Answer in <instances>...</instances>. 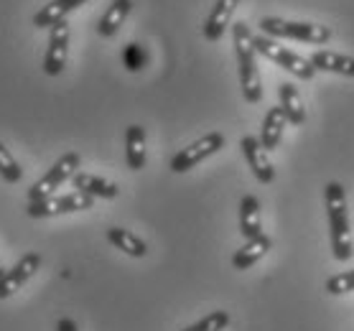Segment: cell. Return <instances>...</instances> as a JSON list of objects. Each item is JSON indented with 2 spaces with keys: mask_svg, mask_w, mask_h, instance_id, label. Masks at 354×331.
Instances as JSON below:
<instances>
[{
  "mask_svg": "<svg viewBox=\"0 0 354 331\" xmlns=\"http://www.w3.org/2000/svg\"><path fill=\"white\" fill-rule=\"evenodd\" d=\"M130 10H133L130 0H113V6L105 10V16L100 18V23H97V33L105 36V39H113L115 33L120 31V26L125 23Z\"/></svg>",
  "mask_w": 354,
  "mask_h": 331,
  "instance_id": "cell-18",
  "label": "cell"
},
{
  "mask_svg": "<svg viewBox=\"0 0 354 331\" xmlns=\"http://www.w3.org/2000/svg\"><path fill=\"white\" fill-rule=\"evenodd\" d=\"M273 247V240L268 234H260V237H252V240H245L240 250L232 255V267L234 270H248L252 267L258 260H263L268 255V250Z\"/></svg>",
  "mask_w": 354,
  "mask_h": 331,
  "instance_id": "cell-12",
  "label": "cell"
},
{
  "mask_svg": "<svg viewBox=\"0 0 354 331\" xmlns=\"http://www.w3.org/2000/svg\"><path fill=\"white\" fill-rule=\"evenodd\" d=\"M252 44H255V51H258V54H263L266 59H270L273 64H278L281 69H286V72H290L293 77H298V79L311 82L316 77V69L308 59H304L301 54H296V51L281 46L278 41L270 39V36H266V33H263V36H255Z\"/></svg>",
  "mask_w": 354,
  "mask_h": 331,
  "instance_id": "cell-4",
  "label": "cell"
},
{
  "mask_svg": "<svg viewBox=\"0 0 354 331\" xmlns=\"http://www.w3.org/2000/svg\"><path fill=\"white\" fill-rule=\"evenodd\" d=\"M57 331H77V323H74L72 319H62V321L57 323Z\"/></svg>",
  "mask_w": 354,
  "mask_h": 331,
  "instance_id": "cell-26",
  "label": "cell"
},
{
  "mask_svg": "<svg viewBox=\"0 0 354 331\" xmlns=\"http://www.w3.org/2000/svg\"><path fill=\"white\" fill-rule=\"evenodd\" d=\"M240 232L245 240H252V237H260V234H263L260 202L252 194L242 196V202H240Z\"/></svg>",
  "mask_w": 354,
  "mask_h": 331,
  "instance_id": "cell-17",
  "label": "cell"
},
{
  "mask_svg": "<svg viewBox=\"0 0 354 331\" xmlns=\"http://www.w3.org/2000/svg\"><path fill=\"white\" fill-rule=\"evenodd\" d=\"M125 161L130 171H140L145 166V130L140 125H130L125 133Z\"/></svg>",
  "mask_w": 354,
  "mask_h": 331,
  "instance_id": "cell-20",
  "label": "cell"
},
{
  "mask_svg": "<svg viewBox=\"0 0 354 331\" xmlns=\"http://www.w3.org/2000/svg\"><path fill=\"white\" fill-rule=\"evenodd\" d=\"M66 57H69V23L62 21V23L51 26V33H48V49L46 57H44V72L48 77H59L64 72Z\"/></svg>",
  "mask_w": 354,
  "mask_h": 331,
  "instance_id": "cell-8",
  "label": "cell"
},
{
  "mask_svg": "<svg viewBox=\"0 0 354 331\" xmlns=\"http://www.w3.org/2000/svg\"><path fill=\"white\" fill-rule=\"evenodd\" d=\"M80 163H82L80 153L62 155V158L28 189V202H39V199H46V196L54 194L64 181H69V178H74L80 173Z\"/></svg>",
  "mask_w": 354,
  "mask_h": 331,
  "instance_id": "cell-5",
  "label": "cell"
},
{
  "mask_svg": "<svg viewBox=\"0 0 354 331\" xmlns=\"http://www.w3.org/2000/svg\"><path fill=\"white\" fill-rule=\"evenodd\" d=\"M252 31L245 21H237L232 26V44L234 54H237V64H240V87L242 95L248 102L258 105L263 100V84H260V72H258V59H255V44H252Z\"/></svg>",
  "mask_w": 354,
  "mask_h": 331,
  "instance_id": "cell-2",
  "label": "cell"
},
{
  "mask_svg": "<svg viewBox=\"0 0 354 331\" xmlns=\"http://www.w3.org/2000/svg\"><path fill=\"white\" fill-rule=\"evenodd\" d=\"M230 326V314L227 311H212L209 316H204L201 321L192 323L181 331H225Z\"/></svg>",
  "mask_w": 354,
  "mask_h": 331,
  "instance_id": "cell-22",
  "label": "cell"
},
{
  "mask_svg": "<svg viewBox=\"0 0 354 331\" xmlns=\"http://www.w3.org/2000/svg\"><path fill=\"white\" fill-rule=\"evenodd\" d=\"M260 28L270 39H293L311 46H322L331 39V28L322 23H306V21H286V18L268 16L260 21Z\"/></svg>",
  "mask_w": 354,
  "mask_h": 331,
  "instance_id": "cell-3",
  "label": "cell"
},
{
  "mask_svg": "<svg viewBox=\"0 0 354 331\" xmlns=\"http://www.w3.org/2000/svg\"><path fill=\"white\" fill-rule=\"evenodd\" d=\"M107 240H110L118 250H122L125 255H130V258H145V255H148V245H145L138 234L130 232V229L110 227V229H107Z\"/></svg>",
  "mask_w": 354,
  "mask_h": 331,
  "instance_id": "cell-21",
  "label": "cell"
},
{
  "mask_svg": "<svg viewBox=\"0 0 354 331\" xmlns=\"http://www.w3.org/2000/svg\"><path fill=\"white\" fill-rule=\"evenodd\" d=\"M222 148H225V135H222V133H209V135L194 140L189 148L178 151V153L174 155V161H171V171H174V173H186V171H192L194 166H199L204 158L214 155L217 151H222Z\"/></svg>",
  "mask_w": 354,
  "mask_h": 331,
  "instance_id": "cell-7",
  "label": "cell"
},
{
  "mask_svg": "<svg viewBox=\"0 0 354 331\" xmlns=\"http://www.w3.org/2000/svg\"><path fill=\"white\" fill-rule=\"evenodd\" d=\"M84 3H87V0H51L48 6H44V8L33 16V26H36V28H51V26L66 21V16H69L72 10L80 8V6H84Z\"/></svg>",
  "mask_w": 354,
  "mask_h": 331,
  "instance_id": "cell-13",
  "label": "cell"
},
{
  "mask_svg": "<svg viewBox=\"0 0 354 331\" xmlns=\"http://www.w3.org/2000/svg\"><path fill=\"white\" fill-rule=\"evenodd\" d=\"M354 291V270H344L339 275H331L326 281V293L331 296H342V293H352Z\"/></svg>",
  "mask_w": 354,
  "mask_h": 331,
  "instance_id": "cell-25",
  "label": "cell"
},
{
  "mask_svg": "<svg viewBox=\"0 0 354 331\" xmlns=\"http://www.w3.org/2000/svg\"><path fill=\"white\" fill-rule=\"evenodd\" d=\"M316 72H331V74H342V77H354V59L346 57V54H339V51H314L311 59Z\"/></svg>",
  "mask_w": 354,
  "mask_h": 331,
  "instance_id": "cell-16",
  "label": "cell"
},
{
  "mask_svg": "<svg viewBox=\"0 0 354 331\" xmlns=\"http://www.w3.org/2000/svg\"><path fill=\"white\" fill-rule=\"evenodd\" d=\"M72 184H74V189H77V191H82V194H89L92 199H115V196L120 194L118 184H113V181H105V178L95 176V173H84V171H80V173L72 178Z\"/></svg>",
  "mask_w": 354,
  "mask_h": 331,
  "instance_id": "cell-15",
  "label": "cell"
},
{
  "mask_svg": "<svg viewBox=\"0 0 354 331\" xmlns=\"http://www.w3.org/2000/svg\"><path fill=\"white\" fill-rule=\"evenodd\" d=\"M0 176L6 178L8 184H18L21 176H24V171L18 166V161L10 155V151L3 143H0Z\"/></svg>",
  "mask_w": 354,
  "mask_h": 331,
  "instance_id": "cell-23",
  "label": "cell"
},
{
  "mask_svg": "<svg viewBox=\"0 0 354 331\" xmlns=\"http://www.w3.org/2000/svg\"><path fill=\"white\" fill-rule=\"evenodd\" d=\"M3 273H6V267H3V265H0V278H3Z\"/></svg>",
  "mask_w": 354,
  "mask_h": 331,
  "instance_id": "cell-27",
  "label": "cell"
},
{
  "mask_svg": "<svg viewBox=\"0 0 354 331\" xmlns=\"http://www.w3.org/2000/svg\"><path fill=\"white\" fill-rule=\"evenodd\" d=\"M326 199V214H329V237H331V255L339 263L352 260L354 243H352V227H349V209H346L344 186L337 181H329L324 189Z\"/></svg>",
  "mask_w": 354,
  "mask_h": 331,
  "instance_id": "cell-1",
  "label": "cell"
},
{
  "mask_svg": "<svg viewBox=\"0 0 354 331\" xmlns=\"http://www.w3.org/2000/svg\"><path fill=\"white\" fill-rule=\"evenodd\" d=\"M237 3H240V0H217V3H214L209 18L204 21V39L219 41L225 36L227 26H230V21H232V16H234Z\"/></svg>",
  "mask_w": 354,
  "mask_h": 331,
  "instance_id": "cell-11",
  "label": "cell"
},
{
  "mask_svg": "<svg viewBox=\"0 0 354 331\" xmlns=\"http://www.w3.org/2000/svg\"><path fill=\"white\" fill-rule=\"evenodd\" d=\"M278 97H281V107L286 117H288L290 125H304L306 122V107H304V100L298 95V89L290 84V82H283L281 89H278Z\"/></svg>",
  "mask_w": 354,
  "mask_h": 331,
  "instance_id": "cell-19",
  "label": "cell"
},
{
  "mask_svg": "<svg viewBox=\"0 0 354 331\" xmlns=\"http://www.w3.org/2000/svg\"><path fill=\"white\" fill-rule=\"evenodd\" d=\"M122 64L128 72H140L145 64H148V54L140 44H128L125 49H122Z\"/></svg>",
  "mask_w": 354,
  "mask_h": 331,
  "instance_id": "cell-24",
  "label": "cell"
},
{
  "mask_svg": "<svg viewBox=\"0 0 354 331\" xmlns=\"http://www.w3.org/2000/svg\"><path fill=\"white\" fill-rule=\"evenodd\" d=\"M286 125H288V117L283 113V107L281 105L270 107L266 115V120H263V130H260V143H263L266 151H275V148L281 146Z\"/></svg>",
  "mask_w": 354,
  "mask_h": 331,
  "instance_id": "cell-14",
  "label": "cell"
},
{
  "mask_svg": "<svg viewBox=\"0 0 354 331\" xmlns=\"http://www.w3.org/2000/svg\"><path fill=\"white\" fill-rule=\"evenodd\" d=\"M240 148H242V153H245V161H248V166L252 169V173H255V178H258L260 184H273L275 169H273V163H270V158H268V151L263 148V143H260V138L245 135Z\"/></svg>",
  "mask_w": 354,
  "mask_h": 331,
  "instance_id": "cell-10",
  "label": "cell"
},
{
  "mask_svg": "<svg viewBox=\"0 0 354 331\" xmlns=\"http://www.w3.org/2000/svg\"><path fill=\"white\" fill-rule=\"evenodd\" d=\"M39 267H41L39 252H26L24 258L18 260L10 270H6L3 278H0V299H8V296H13L16 291H21L26 283L36 275Z\"/></svg>",
  "mask_w": 354,
  "mask_h": 331,
  "instance_id": "cell-9",
  "label": "cell"
},
{
  "mask_svg": "<svg viewBox=\"0 0 354 331\" xmlns=\"http://www.w3.org/2000/svg\"><path fill=\"white\" fill-rule=\"evenodd\" d=\"M95 207V199L82 191H72L64 196H46L39 202H28V217L41 219V217H59V214H69V211H84Z\"/></svg>",
  "mask_w": 354,
  "mask_h": 331,
  "instance_id": "cell-6",
  "label": "cell"
}]
</instances>
